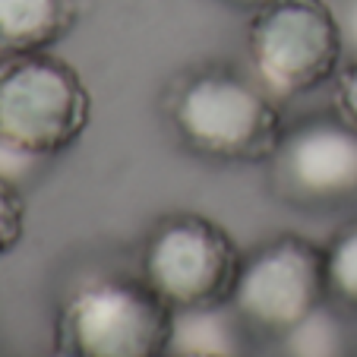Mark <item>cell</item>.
I'll list each match as a JSON object with an SVG mask.
<instances>
[{"label":"cell","instance_id":"cell-1","mask_svg":"<svg viewBox=\"0 0 357 357\" xmlns=\"http://www.w3.org/2000/svg\"><path fill=\"white\" fill-rule=\"evenodd\" d=\"M165 114L183 149L222 165H266L288 130L278 98L234 67L183 73L168 89Z\"/></svg>","mask_w":357,"mask_h":357},{"label":"cell","instance_id":"cell-7","mask_svg":"<svg viewBox=\"0 0 357 357\" xmlns=\"http://www.w3.org/2000/svg\"><path fill=\"white\" fill-rule=\"evenodd\" d=\"M269 183L297 209H342L357 202V130L338 114H313L284 130L269 158Z\"/></svg>","mask_w":357,"mask_h":357},{"label":"cell","instance_id":"cell-9","mask_svg":"<svg viewBox=\"0 0 357 357\" xmlns=\"http://www.w3.org/2000/svg\"><path fill=\"white\" fill-rule=\"evenodd\" d=\"M284 357H357L342 310L326 301L307 323L282 338Z\"/></svg>","mask_w":357,"mask_h":357},{"label":"cell","instance_id":"cell-15","mask_svg":"<svg viewBox=\"0 0 357 357\" xmlns=\"http://www.w3.org/2000/svg\"><path fill=\"white\" fill-rule=\"evenodd\" d=\"M165 357H231L222 351H202V348H171Z\"/></svg>","mask_w":357,"mask_h":357},{"label":"cell","instance_id":"cell-8","mask_svg":"<svg viewBox=\"0 0 357 357\" xmlns=\"http://www.w3.org/2000/svg\"><path fill=\"white\" fill-rule=\"evenodd\" d=\"M82 0H0V63L51 51L79 22Z\"/></svg>","mask_w":357,"mask_h":357},{"label":"cell","instance_id":"cell-4","mask_svg":"<svg viewBox=\"0 0 357 357\" xmlns=\"http://www.w3.org/2000/svg\"><path fill=\"white\" fill-rule=\"evenodd\" d=\"M241 263L228 228L199 212L162 215L142 243V282L174 313L228 307Z\"/></svg>","mask_w":357,"mask_h":357},{"label":"cell","instance_id":"cell-10","mask_svg":"<svg viewBox=\"0 0 357 357\" xmlns=\"http://www.w3.org/2000/svg\"><path fill=\"white\" fill-rule=\"evenodd\" d=\"M323 272L329 303L357 313V218L344 222L323 247Z\"/></svg>","mask_w":357,"mask_h":357},{"label":"cell","instance_id":"cell-2","mask_svg":"<svg viewBox=\"0 0 357 357\" xmlns=\"http://www.w3.org/2000/svg\"><path fill=\"white\" fill-rule=\"evenodd\" d=\"M54 348L61 357H165L174 310L142 278H89L57 310Z\"/></svg>","mask_w":357,"mask_h":357},{"label":"cell","instance_id":"cell-6","mask_svg":"<svg viewBox=\"0 0 357 357\" xmlns=\"http://www.w3.org/2000/svg\"><path fill=\"white\" fill-rule=\"evenodd\" d=\"M326 301L323 247L301 234H278L243 257L228 307L247 332L282 342Z\"/></svg>","mask_w":357,"mask_h":357},{"label":"cell","instance_id":"cell-12","mask_svg":"<svg viewBox=\"0 0 357 357\" xmlns=\"http://www.w3.org/2000/svg\"><path fill=\"white\" fill-rule=\"evenodd\" d=\"M26 234V202L20 183L0 174V259L13 253Z\"/></svg>","mask_w":357,"mask_h":357},{"label":"cell","instance_id":"cell-11","mask_svg":"<svg viewBox=\"0 0 357 357\" xmlns=\"http://www.w3.org/2000/svg\"><path fill=\"white\" fill-rule=\"evenodd\" d=\"M237 329H243L241 319L231 307L218 310H196V313H174V348H202L222 351L234 357Z\"/></svg>","mask_w":357,"mask_h":357},{"label":"cell","instance_id":"cell-13","mask_svg":"<svg viewBox=\"0 0 357 357\" xmlns=\"http://www.w3.org/2000/svg\"><path fill=\"white\" fill-rule=\"evenodd\" d=\"M335 114L357 130V57L338 73L335 82Z\"/></svg>","mask_w":357,"mask_h":357},{"label":"cell","instance_id":"cell-3","mask_svg":"<svg viewBox=\"0 0 357 357\" xmlns=\"http://www.w3.org/2000/svg\"><path fill=\"white\" fill-rule=\"evenodd\" d=\"M92 95L79 70L51 51L0 63V142L51 158L82 139Z\"/></svg>","mask_w":357,"mask_h":357},{"label":"cell","instance_id":"cell-5","mask_svg":"<svg viewBox=\"0 0 357 357\" xmlns=\"http://www.w3.org/2000/svg\"><path fill=\"white\" fill-rule=\"evenodd\" d=\"M250 67L278 101L317 92L338 73L344 35L326 0H272L253 13L247 32Z\"/></svg>","mask_w":357,"mask_h":357},{"label":"cell","instance_id":"cell-14","mask_svg":"<svg viewBox=\"0 0 357 357\" xmlns=\"http://www.w3.org/2000/svg\"><path fill=\"white\" fill-rule=\"evenodd\" d=\"M338 22H342L344 47H351L357 57V0H344L342 13H338Z\"/></svg>","mask_w":357,"mask_h":357},{"label":"cell","instance_id":"cell-16","mask_svg":"<svg viewBox=\"0 0 357 357\" xmlns=\"http://www.w3.org/2000/svg\"><path fill=\"white\" fill-rule=\"evenodd\" d=\"M225 3H231V7H241V10H250V13H257V10H263L266 3H272V0H225Z\"/></svg>","mask_w":357,"mask_h":357}]
</instances>
